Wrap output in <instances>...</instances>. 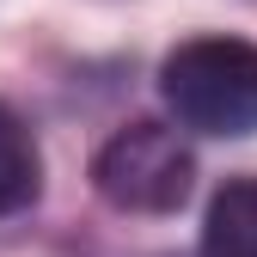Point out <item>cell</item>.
Wrapping results in <instances>:
<instances>
[{
  "mask_svg": "<svg viewBox=\"0 0 257 257\" xmlns=\"http://www.w3.org/2000/svg\"><path fill=\"white\" fill-rule=\"evenodd\" d=\"M159 98L178 128L196 135H251L257 128V43L190 37L159 61Z\"/></svg>",
  "mask_w": 257,
  "mask_h": 257,
  "instance_id": "1",
  "label": "cell"
},
{
  "mask_svg": "<svg viewBox=\"0 0 257 257\" xmlns=\"http://www.w3.org/2000/svg\"><path fill=\"white\" fill-rule=\"evenodd\" d=\"M196 184V159L166 122H122L92 159V190L122 214H178Z\"/></svg>",
  "mask_w": 257,
  "mask_h": 257,
  "instance_id": "2",
  "label": "cell"
},
{
  "mask_svg": "<svg viewBox=\"0 0 257 257\" xmlns=\"http://www.w3.org/2000/svg\"><path fill=\"white\" fill-rule=\"evenodd\" d=\"M202 257H257V172L214 190L202 214Z\"/></svg>",
  "mask_w": 257,
  "mask_h": 257,
  "instance_id": "3",
  "label": "cell"
},
{
  "mask_svg": "<svg viewBox=\"0 0 257 257\" xmlns=\"http://www.w3.org/2000/svg\"><path fill=\"white\" fill-rule=\"evenodd\" d=\"M43 190V153H37V135H31V122L0 104V214H25L37 202Z\"/></svg>",
  "mask_w": 257,
  "mask_h": 257,
  "instance_id": "4",
  "label": "cell"
}]
</instances>
